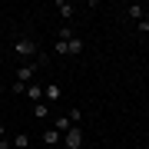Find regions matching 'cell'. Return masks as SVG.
<instances>
[{"mask_svg": "<svg viewBox=\"0 0 149 149\" xmlns=\"http://www.w3.org/2000/svg\"><path fill=\"white\" fill-rule=\"evenodd\" d=\"M13 50H17V56H37V53H40L33 37H20V40L13 43Z\"/></svg>", "mask_w": 149, "mask_h": 149, "instance_id": "1", "label": "cell"}, {"mask_svg": "<svg viewBox=\"0 0 149 149\" xmlns=\"http://www.w3.org/2000/svg\"><path fill=\"white\" fill-rule=\"evenodd\" d=\"M83 146V129L73 126L70 133H63V149H80Z\"/></svg>", "mask_w": 149, "mask_h": 149, "instance_id": "2", "label": "cell"}, {"mask_svg": "<svg viewBox=\"0 0 149 149\" xmlns=\"http://www.w3.org/2000/svg\"><path fill=\"white\" fill-rule=\"evenodd\" d=\"M53 10H56L60 17H63L66 23H70V20H73V13H76V7L70 3V0H56V3H53Z\"/></svg>", "mask_w": 149, "mask_h": 149, "instance_id": "3", "label": "cell"}, {"mask_svg": "<svg viewBox=\"0 0 149 149\" xmlns=\"http://www.w3.org/2000/svg\"><path fill=\"white\" fill-rule=\"evenodd\" d=\"M60 96H63V90H60L56 83H50V86H43V103H50V106H53V103L60 100Z\"/></svg>", "mask_w": 149, "mask_h": 149, "instance_id": "4", "label": "cell"}, {"mask_svg": "<svg viewBox=\"0 0 149 149\" xmlns=\"http://www.w3.org/2000/svg\"><path fill=\"white\" fill-rule=\"evenodd\" d=\"M33 73H37V63H23L17 70V80L20 83H33Z\"/></svg>", "mask_w": 149, "mask_h": 149, "instance_id": "5", "label": "cell"}, {"mask_svg": "<svg viewBox=\"0 0 149 149\" xmlns=\"http://www.w3.org/2000/svg\"><path fill=\"white\" fill-rule=\"evenodd\" d=\"M126 17H129V20H136V23L146 20V7H143V3H129V7H126Z\"/></svg>", "mask_w": 149, "mask_h": 149, "instance_id": "6", "label": "cell"}, {"mask_svg": "<svg viewBox=\"0 0 149 149\" xmlns=\"http://www.w3.org/2000/svg\"><path fill=\"white\" fill-rule=\"evenodd\" d=\"M27 100L30 103H43V86L40 83H27Z\"/></svg>", "mask_w": 149, "mask_h": 149, "instance_id": "7", "label": "cell"}, {"mask_svg": "<svg viewBox=\"0 0 149 149\" xmlns=\"http://www.w3.org/2000/svg\"><path fill=\"white\" fill-rule=\"evenodd\" d=\"M53 129H56L60 136H63V133H70V129H73V119H70V116H56V123H53Z\"/></svg>", "mask_w": 149, "mask_h": 149, "instance_id": "8", "label": "cell"}, {"mask_svg": "<svg viewBox=\"0 0 149 149\" xmlns=\"http://www.w3.org/2000/svg\"><path fill=\"white\" fill-rule=\"evenodd\" d=\"M80 53H83V40H80V37H73V40L66 43V56H80Z\"/></svg>", "mask_w": 149, "mask_h": 149, "instance_id": "9", "label": "cell"}, {"mask_svg": "<svg viewBox=\"0 0 149 149\" xmlns=\"http://www.w3.org/2000/svg\"><path fill=\"white\" fill-rule=\"evenodd\" d=\"M43 143H50V146H63V136H60L56 129H47V133H43Z\"/></svg>", "mask_w": 149, "mask_h": 149, "instance_id": "10", "label": "cell"}, {"mask_svg": "<svg viewBox=\"0 0 149 149\" xmlns=\"http://www.w3.org/2000/svg\"><path fill=\"white\" fill-rule=\"evenodd\" d=\"M73 37H76V33H73V27H70V23H63V27L56 30V40H63V43H70Z\"/></svg>", "mask_w": 149, "mask_h": 149, "instance_id": "11", "label": "cell"}, {"mask_svg": "<svg viewBox=\"0 0 149 149\" xmlns=\"http://www.w3.org/2000/svg\"><path fill=\"white\" fill-rule=\"evenodd\" d=\"M10 146H13V149H27V146H30V139H27V133L13 136V139H10Z\"/></svg>", "mask_w": 149, "mask_h": 149, "instance_id": "12", "label": "cell"}, {"mask_svg": "<svg viewBox=\"0 0 149 149\" xmlns=\"http://www.w3.org/2000/svg\"><path fill=\"white\" fill-rule=\"evenodd\" d=\"M50 113V103H33V116H47Z\"/></svg>", "mask_w": 149, "mask_h": 149, "instance_id": "13", "label": "cell"}, {"mask_svg": "<svg viewBox=\"0 0 149 149\" xmlns=\"http://www.w3.org/2000/svg\"><path fill=\"white\" fill-rule=\"evenodd\" d=\"M10 93H27V83H20V80H13V86H10Z\"/></svg>", "mask_w": 149, "mask_h": 149, "instance_id": "14", "label": "cell"}, {"mask_svg": "<svg viewBox=\"0 0 149 149\" xmlns=\"http://www.w3.org/2000/svg\"><path fill=\"white\" fill-rule=\"evenodd\" d=\"M53 50H56L60 56H66V43H63V40H56V43H53Z\"/></svg>", "mask_w": 149, "mask_h": 149, "instance_id": "15", "label": "cell"}, {"mask_svg": "<svg viewBox=\"0 0 149 149\" xmlns=\"http://www.w3.org/2000/svg\"><path fill=\"white\" fill-rule=\"evenodd\" d=\"M0 149H10V139H0Z\"/></svg>", "mask_w": 149, "mask_h": 149, "instance_id": "16", "label": "cell"}, {"mask_svg": "<svg viewBox=\"0 0 149 149\" xmlns=\"http://www.w3.org/2000/svg\"><path fill=\"white\" fill-rule=\"evenodd\" d=\"M0 139H7V129H3V123H0Z\"/></svg>", "mask_w": 149, "mask_h": 149, "instance_id": "17", "label": "cell"}, {"mask_svg": "<svg viewBox=\"0 0 149 149\" xmlns=\"http://www.w3.org/2000/svg\"><path fill=\"white\" fill-rule=\"evenodd\" d=\"M146 73H149V63H146Z\"/></svg>", "mask_w": 149, "mask_h": 149, "instance_id": "18", "label": "cell"}]
</instances>
